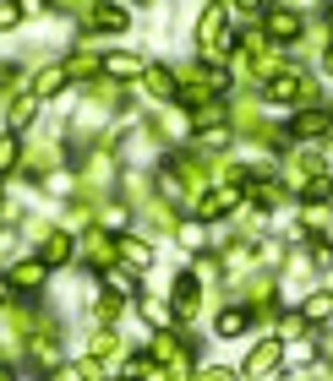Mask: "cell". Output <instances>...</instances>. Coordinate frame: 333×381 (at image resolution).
I'll return each instance as SVG.
<instances>
[{
	"instance_id": "cell-5",
	"label": "cell",
	"mask_w": 333,
	"mask_h": 381,
	"mask_svg": "<svg viewBox=\"0 0 333 381\" xmlns=\"http://www.w3.org/2000/svg\"><path fill=\"white\" fill-rule=\"evenodd\" d=\"M11 163H17V137H6V142H0V175H6Z\"/></svg>"
},
{
	"instance_id": "cell-3",
	"label": "cell",
	"mask_w": 333,
	"mask_h": 381,
	"mask_svg": "<svg viewBox=\"0 0 333 381\" xmlns=\"http://www.w3.org/2000/svg\"><path fill=\"white\" fill-rule=\"evenodd\" d=\"M328 316H333V300H328V294L306 300V321H328Z\"/></svg>"
},
{
	"instance_id": "cell-6",
	"label": "cell",
	"mask_w": 333,
	"mask_h": 381,
	"mask_svg": "<svg viewBox=\"0 0 333 381\" xmlns=\"http://www.w3.org/2000/svg\"><path fill=\"white\" fill-rule=\"evenodd\" d=\"M17 22H22V11H17V6H0V27H17Z\"/></svg>"
},
{
	"instance_id": "cell-1",
	"label": "cell",
	"mask_w": 333,
	"mask_h": 381,
	"mask_svg": "<svg viewBox=\"0 0 333 381\" xmlns=\"http://www.w3.org/2000/svg\"><path fill=\"white\" fill-rule=\"evenodd\" d=\"M301 131H306V137L328 131V115H322V109H306V115H295V137H301Z\"/></svg>"
},
{
	"instance_id": "cell-4",
	"label": "cell",
	"mask_w": 333,
	"mask_h": 381,
	"mask_svg": "<svg viewBox=\"0 0 333 381\" xmlns=\"http://www.w3.org/2000/svg\"><path fill=\"white\" fill-rule=\"evenodd\" d=\"M71 256V240H66V235H55V240L44 245V261H66Z\"/></svg>"
},
{
	"instance_id": "cell-2",
	"label": "cell",
	"mask_w": 333,
	"mask_h": 381,
	"mask_svg": "<svg viewBox=\"0 0 333 381\" xmlns=\"http://www.w3.org/2000/svg\"><path fill=\"white\" fill-rule=\"evenodd\" d=\"M219 332H224V338L246 332V311H224V316H219Z\"/></svg>"
}]
</instances>
